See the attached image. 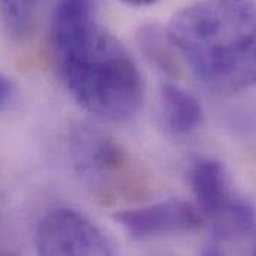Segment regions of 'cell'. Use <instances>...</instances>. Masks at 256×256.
I'll return each mask as SVG.
<instances>
[{"label":"cell","instance_id":"10","mask_svg":"<svg viewBox=\"0 0 256 256\" xmlns=\"http://www.w3.org/2000/svg\"><path fill=\"white\" fill-rule=\"evenodd\" d=\"M121 2L131 6H149V4H154L156 0H121Z\"/></svg>","mask_w":256,"mask_h":256},{"label":"cell","instance_id":"11","mask_svg":"<svg viewBox=\"0 0 256 256\" xmlns=\"http://www.w3.org/2000/svg\"><path fill=\"white\" fill-rule=\"evenodd\" d=\"M206 256H219V255H218V252H208Z\"/></svg>","mask_w":256,"mask_h":256},{"label":"cell","instance_id":"4","mask_svg":"<svg viewBox=\"0 0 256 256\" xmlns=\"http://www.w3.org/2000/svg\"><path fill=\"white\" fill-rule=\"evenodd\" d=\"M190 184L200 210L212 220L219 237H243L254 230L255 210L232 194L222 162L200 160L190 172Z\"/></svg>","mask_w":256,"mask_h":256},{"label":"cell","instance_id":"3","mask_svg":"<svg viewBox=\"0 0 256 256\" xmlns=\"http://www.w3.org/2000/svg\"><path fill=\"white\" fill-rule=\"evenodd\" d=\"M73 155L80 174L104 200L137 194L143 186L138 162L100 130L79 128L73 136Z\"/></svg>","mask_w":256,"mask_h":256},{"label":"cell","instance_id":"5","mask_svg":"<svg viewBox=\"0 0 256 256\" xmlns=\"http://www.w3.org/2000/svg\"><path fill=\"white\" fill-rule=\"evenodd\" d=\"M36 250L38 256H114L102 231L70 208L54 210L40 220Z\"/></svg>","mask_w":256,"mask_h":256},{"label":"cell","instance_id":"2","mask_svg":"<svg viewBox=\"0 0 256 256\" xmlns=\"http://www.w3.org/2000/svg\"><path fill=\"white\" fill-rule=\"evenodd\" d=\"M167 38L206 86L231 92L256 85L254 2H195L173 16Z\"/></svg>","mask_w":256,"mask_h":256},{"label":"cell","instance_id":"1","mask_svg":"<svg viewBox=\"0 0 256 256\" xmlns=\"http://www.w3.org/2000/svg\"><path fill=\"white\" fill-rule=\"evenodd\" d=\"M51 38L64 82L85 110L124 121L140 109L143 76L126 46L97 21L94 0H58Z\"/></svg>","mask_w":256,"mask_h":256},{"label":"cell","instance_id":"7","mask_svg":"<svg viewBox=\"0 0 256 256\" xmlns=\"http://www.w3.org/2000/svg\"><path fill=\"white\" fill-rule=\"evenodd\" d=\"M161 106L167 126L176 134L190 132L202 121L198 100L178 85L166 84L161 86Z\"/></svg>","mask_w":256,"mask_h":256},{"label":"cell","instance_id":"12","mask_svg":"<svg viewBox=\"0 0 256 256\" xmlns=\"http://www.w3.org/2000/svg\"><path fill=\"white\" fill-rule=\"evenodd\" d=\"M255 256H256V249H255Z\"/></svg>","mask_w":256,"mask_h":256},{"label":"cell","instance_id":"6","mask_svg":"<svg viewBox=\"0 0 256 256\" xmlns=\"http://www.w3.org/2000/svg\"><path fill=\"white\" fill-rule=\"evenodd\" d=\"M115 219L136 240L186 232L201 224L198 208L182 200H167L152 206L121 210L115 214Z\"/></svg>","mask_w":256,"mask_h":256},{"label":"cell","instance_id":"8","mask_svg":"<svg viewBox=\"0 0 256 256\" xmlns=\"http://www.w3.org/2000/svg\"><path fill=\"white\" fill-rule=\"evenodd\" d=\"M39 0H2L9 30L15 36H24L34 22Z\"/></svg>","mask_w":256,"mask_h":256},{"label":"cell","instance_id":"9","mask_svg":"<svg viewBox=\"0 0 256 256\" xmlns=\"http://www.w3.org/2000/svg\"><path fill=\"white\" fill-rule=\"evenodd\" d=\"M9 92H10V84L3 74H0V108L9 97Z\"/></svg>","mask_w":256,"mask_h":256}]
</instances>
